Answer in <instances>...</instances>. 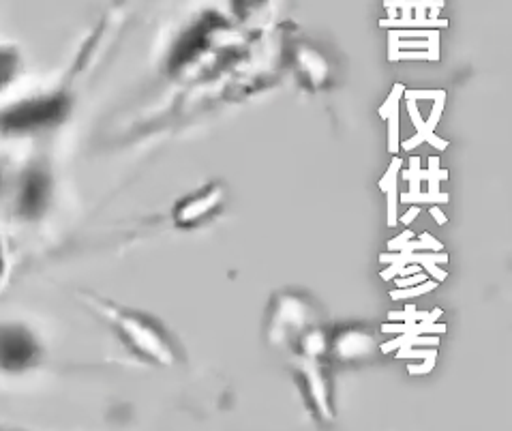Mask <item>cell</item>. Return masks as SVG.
Instances as JSON below:
<instances>
[{"instance_id": "5b68a950", "label": "cell", "mask_w": 512, "mask_h": 431, "mask_svg": "<svg viewBox=\"0 0 512 431\" xmlns=\"http://www.w3.org/2000/svg\"><path fill=\"white\" fill-rule=\"evenodd\" d=\"M37 337L22 324H0V371L22 374L39 363Z\"/></svg>"}, {"instance_id": "277c9868", "label": "cell", "mask_w": 512, "mask_h": 431, "mask_svg": "<svg viewBox=\"0 0 512 431\" xmlns=\"http://www.w3.org/2000/svg\"><path fill=\"white\" fill-rule=\"evenodd\" d=\"M320 326L315 309L305 301L303 296L296 294H281L275 299L273 314H270L268 335L273 346H290L292 350L298 348L300 339H303L311 329Z\"/></svg>"}, {"instance_id": "8992f818", "label": "cell", "mask_w": 512, "mask_h": 431, "mask_svg": "<svg viewBox=\"0 0 512 431\" xmlns=\"http://www.w3.org/2000/svg\"><path fill=\"white\" fill-rule=\"evenodd\" d=\"M52 200V176L45 168H30L22 174L18 193H15V213L33 221L48 211Z\"/></svg>"}, {"instance_id": "7a4b0ae2", "label": "cell", "mask_w": 512, "mask_h": 431, "mask_svg": "<svg viewBox=\"0 0 512 431\" xmlns=\"http://www.w3.org/2000/svg\"><path fill=\"white\" fill-rule=\"evenodd\" d=\"M86 301L97 311V314H101L105 320L114 324L116 333L123 337V341L129 348H133L135 354H140L144 359L161 363V365L176 363L172 339L153 318L138 314V311H129L125 307L112 305L108 301L95 299V296H86Z\"/></svg>"}, {"instance_id": "8fae6325", "label": "cell", "mask_w": 512, "mask_h": 431, "mask_svg": "<svg viewBox=\"0 0 512 431\" xmlns=\"http://www.w3.org/2000/svg\"><path fill=\"white\" fill-rule=\"evenodd\" d=\"M20 69H22L20 52L11 46H0V93H5L7 88L18 80Z\"/></svg>"}, {"instance_id": "9c48e42d", "label": "cell", "mask_w": 512, "mask_h": 431, "mask_svg": "<svg viewBox=\"0 0 512 431\" xmlns=\"http://www.w3.org/2000/svg\"><path fill=\"white\" fill-rule=\"evenodd\" d=\"M303 367H300V374H303L307 395L311 397V406L318 412L322 419H330L333 410H330V389H328V378L326 371L320 365V359H311V356H303Z\"/></svg>"}, {"instance_id": "7c38bea8", "label": "cell", "mask_w": 512, "mask_h": 431, "mask_svg": "<svg viewBox=\"0 0 512 431\" xmlns=\"http://www.w3.org/2000/svg\"><path fill=\"white\" fill-rule=\"evenodd\" d=\"M266 5V0H232V9L240 20H251Z\"/></svg>"}, {"instance_id": "ba28073f", "label": "cell", "mask_w": 512, "mask_h": 431, "mask_svg": "<svg viewBox=\"0 0 512 431\" xmlns=\"http://www.w3.org/2000/svg\"><path fill=\"white\" fill-rule=\"evenodd\" d=\"M225 202V187L215 183L200 189L193 196L178 202L174 211V221L180 228H193L208 221L215 213H219Z\"/></svg>"}, {"instance_id": "52a82bcc", "label": "cell", "mask_w": 512, "mask_h": 431, "mask_svg": "<svg viewBox=\"0 0 512 431\" xmlns=\"http://www.w3.org/2000/svg\"><path fill=\"white\" fill-rule=\"evenodd\" d=\"M378 350V339L369 331L358 329V326H345L328 341L326 354H330V359L339 363H365L371 361Z\"/></svg>"}, {"instance_id": "3957f363", "label": "cell", "mask_w": 512, "mask_h": 431, "mask_svg": "<svg viewBox=\"0 0 512 431\" xmlns=\"http://www.w3.org/2000/svg\"><path fill=\"white\" fill-rule=\"evenodd\" d=\"M71 114V97L63 91L28 97L0 110V133L3 136H28L52 129Z\"/></svg>"}, {"instance_id": "30bf717a", "label": "cell", "mask_w": 512, "mask_h": 431, "mask_svg": "<svg viewBox=\"0 0 512 431\" xmlns=\"http://www.w3.org/2000/svg\"><path fill=\"white\" fill-rule=\"evenodd\" d=\"M292 50V61L300 80L307 84V88H322L328 80L326 58L307 43H298Z\"/></svg>"}, {"instance_id": "6da1fadb", "label": "cell", "mask_w": 512, "mask_h": 431, "mask_svg": "<svg viewBox=\"0 0 512 431\" xmlns=\"http://www.w3.org/2000/svg\"><path fill=\"white\" fill-rule=\"evenodd\" d=\"M243 50L245 39L223 16L210 11L178 37L168 58V69L176 78L206 76V71H221L225 65H232Z\"/></svg>"}, {"instance_id": "4fadbf2b", "label": "cell", "mask_w": 512, "mask_h": 431, "mask_svg": "<svg viewBox=\"0 0 512 431\" xmlns=\"http://www.w3.org/2000/svg\"><path fill=\"white\" fill-rule=\"evenodd\" d=\"M0 275H3V247H0Z\"/></svg>"}]
</instances>
